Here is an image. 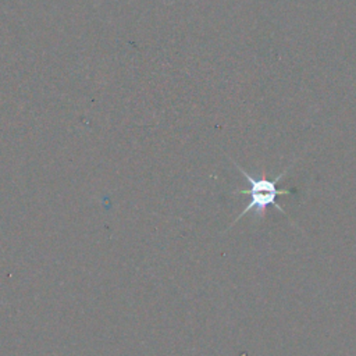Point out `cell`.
<instances>
[{"label": "cell", "mask_w": 356, "mask_h": 356, "mask_svg": "<svg viewBox=\"0 0 356 356\" xmlns=\"http://www.w3.org/2000/svg\"><path fill=\"white\" fill-rule=\"evenodd\" d=\"M232 163H234V165L242 172V175H243V177L248 179V182H249V189H241V191H235V192L250 195V200H249L248 206L245 207V210H243L242 213H239V216L232 221V224H231L229 227H232L234 224H236V222H238L246 213H249V211H254L259 218H263L264 214H266L267 207L271 206V204H273L277 210H280L281 213H284V214L288 217V214L285 213L284 207H281V206L277 203V196H278V195H289L291 191H288V189L280 191V189L275 188V184L286 174V171L289 170V167H288L284 172H281L280 175H277L273 181H268V179H264V178L256 179V178H253L246 170H243L236 161L232 160Z\"/></svg>", "instance_id": "1"}]
</instances>
